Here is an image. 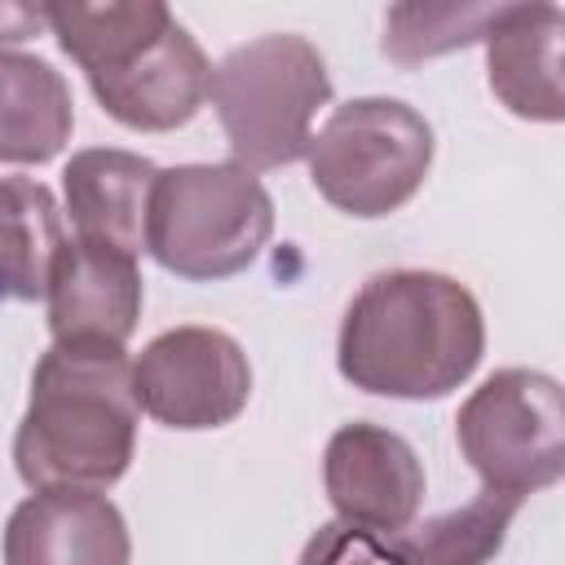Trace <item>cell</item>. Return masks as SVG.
Wrapping results in <instances>:
<instances>
[{
  "instance_id": "obj_19",
  "label": "cell",
  "mask_w": 565,
  "mask_h": 565,
  "mask_svg": "<svg viewBox=\"0 0 565 565\" xmlns=\"http://www.w3.org/2000/svg\"><path fill=\"white\" fill-rule=\"evenodd\" d=\"M40 26H49L44 4H0V44H22Z\"/></svg>"
},
{
  "instance_id": "obj_16",
  "label": "cell",
  "mask_w": 565,
  "mask_h": 565,
  "mask_svg": "<svg viewBox=\"0 0 565 565\" xmlns=\"http://www.w3.org/2000/svg\"><path fill=\"white\" fill-rule=\"evenodd\" d=\"M516 512H521L516 499L477 490L463 508H450L441 516L397 530L393 543L406 565H490L503 552V539Z\"/></svg>"
},
{
  "instance_id": "obj_13",
  "label": "cell",
  "mask_w": 565,
  "mask_h": 565,
  "mask_svg": "<svg viewBox=\"0 0 565 565\" xmlns=\"http://www.w3.org/2000/svg\"><path fill=\"white\" fill-rule=\"evenodd\" d=\"M159 168L119 146L75 150L62 168V194L75 225V238L106 243L119 252H146V207Z\"/></svg>"
},
{
  "instance_id": "obj_4",
  "label": "cell",
  "mask_w": 565,
  "mask_h": 565,
  "mask_svg": "<svg viewBox=\"0 0 565 565\" xmlns=\"http://www.w3.org/2000/svg\"><path fill=\"white\" fill-rule=\"evenodd\" d=\"M207 97L234 163L247 172H274L309 154L313 115L331 102V75L313 40L269 31L230 49L212 66Z\"/></svg>"
},
{
  "instance_id": "obj_17",
  "label": "cell",
  "mask_w": 565,
  "mask_h": 565,
  "mask_svg": "<svg viewBox=\"0 0 565 565\" xmlns=\"http://www.w3.org/2000/svg\"><path fill=\"white\" fill-rule=\"evenodd\" d=\"M499 4H393L384 13V57L397 66H419L450 49L481 44Z\"/></svg>"
},
{
  "instance_id": "obj_10",
  "label": "cell",
  "mask_w": 565,
  "mask_h": 565,
  "mask_svg": "<svg viewBox=\"0 0 565 565\" xmlns=\"http://www.w3.org/2000/svg\"><path fill=\"white\" fill-rule=\"evenodd\" d=\"M49 335L62 340H93V344H128L137 331L146 287L132 252L66 238L53 274H49Z\"/></svg>"
},
{
  "instance_id": "obj_3",
  "label": "cell",
  "mask_w": 565,
  "mask_h": 565,
  "mask_svg": "<svg viewBox=\"0 0 565 565\" xmlns=\"http://www.w3.org/2000/svg\"><path fill=\"white\" fill-rule=\"evenodd\" d=\"M44 22L115 124L172 132L203 110L212 62L168 4H44Z\"/></svg>"
},
{
  "instance_id": "obj_14",
  "label": "cell",
  "mask_w": 565,
  "mask_h": 565,
  "mask_svg": "<svg viewBox=\"0 0 565 565\" xmlns=\"http://www.w3.org/2000/svg\"><path fill=\"white\" fill-rule=\"evenodd\" d=\"M75 128V102L62 71L44 57L0 49V163H49Z\"/></svg>"
},
{
  "instance_id": "obj_6",
  "label": "cell",
  "mask_w": 565,
  "mask_h": 565,
  "mask_svg": "<svg viewBox=\"0 0 565 565\" xmlns=\"http://www.w3.org/2000/svg\"><path fill=\"white\" fill-rule=\"evenodd\" d=\"M433 154V124L411 102L353 97L313 132L305 163L313 190L335 212L380 221L419 194Z\"/></svg>"
},
{
  "instance_id": "obj_5",
  "label": "cell",
  "mask_w": 565,
  "mask_h": 565,
  "mask_svg": "<svg viewBox=\"0 0 565 565\" xmlns=\"http://www.w3.org/2000/svg\"><path fill=\"white\" fill-rule=\"evenodd\" d=\"M274 234V199L230 163L159 168L146 207V252L185 282H221L256 265Z\"/></svg>"
},
{
  "instance_id": "obj_15",
  "label": "cell",
  "mask_w": 565,
  "mask_h": 565,
  "mask_svg": "<svg viewBox=\"0 0 565 565\" xmlns=\"http://www.w3.org/2000/svg\"><path fill=\"white\" fill-rule=\"evenodd\" d=\"M62 243L53 190L35 177H0V300H44Z\"/></svg>"
},
{
  "instance_id": "obj_2",
  "label": "cell",
  "mask_w": 565,
  "mask_h": 565,
  "mask_svg": "<svg viewBox=\"0 0 565 565\" xmlns=\"http://www.w3.org/2000/svg\"><path fill=\"white\" fill-rule=\"evenodd\" d=\"M141 406L119 344L53 340L13 433V468L31 490H110L137 455Z\"/></svg>"
},
{
  "instance_id": "obj_8",
  "label": "cell",
  "mask_w": 565,
  "mask_h": 565,
  "mask_svg": "<svg viewBox=\"0 0 565 565\" xmlns=\"http://www.w3.org/2000/svg\"><path fill=\"white\" fill-rule=\"evenodd\" d=\"M137 406L177 433L225 428L247 411L252 362L243 344L221 327H172L159 331L132 362Z\"/></svg>"
},
{
  "instance_id": "obj_7",
  "label": "cell",
  "mask_w": 565,
  "mask_h": 565,
  "mask_svg": "<svg viewBox=\"0 0 565 565\" xmlns=\"http://www.w3.org/2000/svg\"><path fill=\"white\" fill-rule=\"evenodd\" d=\"M455 441L481 490L525 503L565 477L561 380L530 366L486 375L455 415Z\"/></svg>"
},
{
  "instance_id": "obj_1",
  "label": "cell",
  "mask_w": 565,
  "mask_h": 565,
  "mask_svg": "<svg viewBox=\"0 0 565 565\" xmlns=\"http://www.w3.org/2000/svg\"><path fill=\"white\" fill-rule=\"evenodd\" d=\"M486 358L477 296L437 269L371 274L344 305L335 335L340 375L397 402H437L472 380Z\"/></svg>"
},
{
  "instance_id": "obj_11",
  "label": "cell",
  "mask_w": 565,
  "mask_h": 565,
  "mask_svg": "<svg viewBox=\"0 0 565 565\" xmlns=\"http://www.w3.org/2000/svg\"><path fill=\"white\" fill-rule=\"evenodd\" d=\"M124 512L97 490H31L4 525V565H128Z\"/></svg>"
},
{
  "instance_id": "obj_12",
  "label": "cell",
  "mask_w": 565,
  "mask_h": 565,
  "mask_svg": "<svg viewBox=\"0 0 565 565\" xmlns=\"http://www.w3.org/2000/svg\"><path fill=\"white\" fill-rule=\"evenodd\" d=\"M561 35L565 13L561 4H499L494 22L486 26V79L490 93L530 124H561L565 93H561Z\"/></svg>"
},
{
  "instance_id": "obj_18",
  "label": "cell",
  "mask_w": 565,
  "mask_h": 565,
  "mask_svg": "<svg viewBox=\"0 0 565 565\" xmlns=\"http://www.w3.org/2000/svg\"><path fill=\"white\" fill-rule=\"evenodd\" d=\"M296 565H406V561H402L393 534L327 521V525L313 530V539L305 543Z\"/></svg>"
},
{
  "instance_id": "obj_9",
  "label": "cell",
  "mask_w": 565,
  "mask_h": 565,
  "mask_svg": "<svg viewBox=\"0 0 565 565\" xmlns=\"http://www.w3.org/2000/svg\"><path fill=\"white\" fill-rule=\"evenodd\" d=\"M424 463L415 446L371 419L340 424L322 450V490L344 525L397 534L415 525L424 503Z\"/></svg>"
}]
</instances>
